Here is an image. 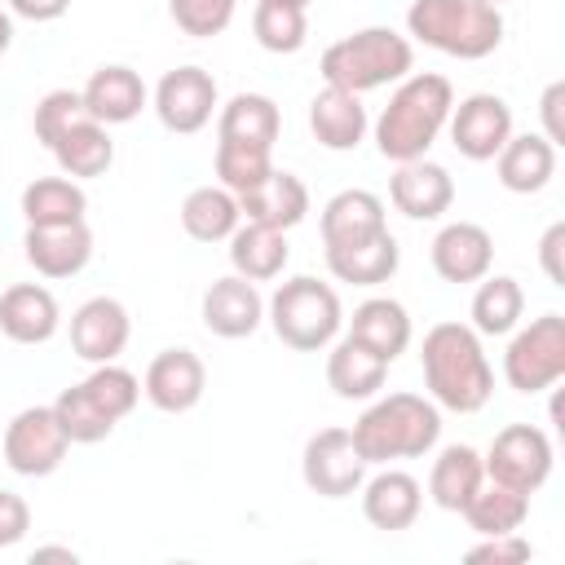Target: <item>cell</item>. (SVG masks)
Listing matches in <instances>:
<instances>
[{
    "mask_svg": "<svg viewBox=\"0 0 565 565\" xmlns=\"http://www.w3.org/2000/svg\"><path fill=\"white\" fill-rule=\"evenodd\" d=\"M424 384L437 406L455 415H472L494 393V366L481 349V335L463 322H437L419 344Z\"/></svg>",
    "mask_w": 565,
    "mask_h": 565,
    "instance_id": "6da1fadb",
    "label": "cell"
},
{
    "mask_svg": "<svg viewBox=\"0 0 565 565\" xmlns=\"http://www.w3.org/2000/svg\"><path fill=\"white\" fill-rule=\"evenodd\" d=\"M450 106H455V88H450L446 75H437V71L406 75L393 88V97L380 110V119H375V146H380V154L393 159V163L424 159L428 146L437 141V132L446 128Z\"/></svg>",
    "mask_w": 565,
    "mask_h": 565,
    "instance_id": "7a4b0ae2",
    "label": "cell"
},
{
    "mask_svg": "<svg viewBox=\"0 0 565 565\" xmlns=\"http://www.w3.org/2000/svg\"><path fill=\"white\" fill-rule=\"evenodd\" d=\"M349 433L366 463L424 459L441 437V415H437V402L419 393H388L371 402Z\"/></svg>",
    "mask_w": 565,
    "mask_h": 565,
    "instance_id": "3957f363",
    "label": "cell"
},
{
    "mask_svg": "<svg viewBox=\"0 0 565 565\" xmlns=\"http://www.w3.org/2000/svg\"><path fill=\"white\" fill-rule=\"evenodd\" d=\"M406 31L446 57L477 62L503 44V13L481 0H415L406 9Z\"/></svg>",
    "mask_w": 565,
    "mask_h": 565,
    "instance_id": "277c9868",
    "label": "cell"
},
{
    "mask_svg": "<svg viewBox=\"0 0 565 565\" xmlns=\"http://www.w3.org/2000/svg\"><path fill=\"white\" fill-rule=\"evenodd\" d=\"M411 62H415V49L406 35H397L393 26H362L335 44H327L318 71L331 88H344V93H371V88H384V84H397L411 75Z\"/></svg>",
    "mask_w": 565,
    "mask_h": 565,
    "instance_id": "5b68a950",
    "label": "cell"
},
{
    "mask_svg": "<svg viewBox=\"0 0 565 565\" xmlns=\"http://www.w3.org/2000/svg\"><path fill=\"white\" fill-rule=\"evenodd\" d=\"M269 327L274 335L296 349V353H318L340 335V296L331 282H318L313 274H296L287 282H278V291L269 296Z\"/></svg>",
    "mask_w": 565,
    "mask_h": 565,
    "instance_id": "8992f818",
    "label": "cell"
},
{
    "mask_svg": "<svg viewBox=\"0 0 565 565\" xmlns=\"http://www.w3.org/2000/svg\"><path fill=\"white\" fill-rule=\"evenodd\" d=\"M503 375L516 393H543L565 375V318L543 313L508 340Z\"/></svg>",
    "mask_w": 565,
    "mask_h": 565,
    "instance_id": "52a82bcc",
    "label": "cell"
},
{
    "mask_svg": "<svg viewBox=\"0 0 565 565\" xmlns=\"http://www.w3.org/2000/svg\"><path fill=\"white\" fill-rule=\"evenodd\" d=\"M481 468L490 481H503L521 494H534L552 477V437L534 424H508L503 433H494Z\"/></svg>",
    "mask_w": 565,
    "mask_h": 565,
    "instance_id": "ba28073f",
    "label": "cell"
},
{
    "mask_svg": "<svg viewBox=\"0 0 565 565\" xmlns=\"http://www.w3.org/2000/svg\"><path fill=\"white\" fill-rule=\"evenodd\" d=\"M71 437L62 433L53 406H26L4 428V463L18 477H49L62 468Z\"/></svg>",
    "mask_w": 565,
    "mask_h": 565,
    "instance_id": "9c48e42d",
    "label": "cell"
},
{
    "mask_svg": "<svg viewBox=\"0 0 565 565\" xmlns=\"http://www.w3.org/2000/svg\"><path fill=\"white\" fill-rule=\"evenodd\" d=\"M366 468L371 463L358 455L349 428H322V433H313L305 441V455H300V477L322 499H349L353 490H362Z\"/></svg>",
    "mask_w": 565,
    "mask_h": 565,
    "instance_id": "30bf717a",
    "label": "cell"
},
{
    "mask_svg": "<svg viewBox=\"0 0 565 565\" xmlns=\"http://www.w3.org/2000/svg\"><path fill=\"white\" fill-rule=\"evenodd\" d=\"M212 110H216V79L203 66H177L154 88V115L177 137L207 128Z\"/></svg>",
    "mask_w": 565,
    "mask_h": 565,
    "instance_id": "8fae6325",
    "label": "cell"
},
{
    "mask_svg": "<svg viewBox=\"0 0 565 565\" xmlns=\"http://www.w3.org/2000/svg\"><path fill=\"white\" fill-rule=\"evenodd\" d=\"M450 141L463 159L486 163L503 150V141L512 137V106L494 93H472L459 106H450Z\"/></svg>",
    "mask_w": 565,
    "mask_h": 565,
    "instance_id": "7c38bea8",
    "label": "cell"
},
{
    "mask_svg": "<svg viewBox=\"0 0 565 565\" xmlns=\"http://www.w3.org/2000/svg\"><path fill=\"white\" fill-rule=\"evenodd\" d=\"M203 388H207V366H203V358L194 349H163V353H154L150 366H146V380H141V393L163 415L194 411L203 402Z\"/></svg>",
    "mask_w": 565,
    "mask_h": 565,
    "instance_id": "4fadbf2b",
    "label": "cell"
},
{
    "mask_svg": "<svg viewBox=\"0 0 565 565\" xmlns=\"http://www.w3.org/2000/svg\"><path fill=\"white\" fill-rule=\"evenodd\" d=\"M128 335H132V322L115 296H93L71 313V349H75V358H84L93 366L115 362L124 353Z\"/></svg>",
    "mask_w": 565,
    "mask_h": 565,
    "instance_id": "5bb4252c",
    "label": "cell"
},
{
    "mask_svg": "<svg viewBox=\"0 0 565 565\" xmlns=\"http://www.w3.org/2000/svg\"><path fill=\"white\" fill-rule=\"evenodd\" d=\"M490 265H494V238L477 221H450L433 238V269H437V278H446L455 287L481 282L490 274Z\"/></svg>",
    "mask_w": 565,
    "mask_h": 565,
    "instance_id": "9a60e30c",
    "label": "cell"
},
{
    "mask_svg": "<svg viewBox=\"0 0 565 565\" xmlns=\"http://www.w3.org/2000/svg\"><path fill=\"white\" fill-rule=\"evenodd\" d=\"M388 199L411 221H437L455 203V181L433 159H406V163H397V172L388 181Z\"/></svg>",
    "mask_w": 565,
    "mask_h": 565,
    "instance_id": "2e32d148",
    "label": "cell"
},
{
    "mask_svg": "<svg viewBox=\"0 0 565 565\" xmlns=\"http://www.w3.org/2000/svg\"><path fill=\"white\" fill-rule=\"evenodd\" d=\"M26 260L44 278H75L93 260V230L84 221L71 225H26Z\"/></svg>",
    "mask_w": 565,
    "mask_h": 565,
    "instance_id": "e0dca14e",
    "label": "cell"
},
{
    "mask_svg": "<svg viewBox=\"0 0 565 565\" xmlns=\"http://www.w3.org/2000/svg\"><path fill=\"white\" fill-rule=\"evenodd\" d=\"M265 322V300L256 291V282L225 274L203 291V327L221 340H243Z\"/></svg>",
    "mask_w": 565,
    "mask_h": 565,
    "instance_id": "ac0fdd59",
    "label": "cell"
},
{
    "mask_svg": "<svg viewBox=\"0 0 565 565\" xmlns=\"http://www.w3.org/2000/svg\"><path fill=\"white\" fill-rule=\"evenodd\" d=\"M238 199V216L243 221H256V225H269V230H296L305 216H309V190L296 172H269L260 185L234 194Z\"/></svg>",
    "mask_w": 565,
    "mask_h": 565,
    "instance_id": "d6986e66",
    "label": "cell"
},
{
    "mask_svg": "<svg viewBox=\"0 0 565 565\" xmlns=\"http://www.w3.org/2000/svg\"><path fill=\"white\" fill-rule=\"evenodd\" d=\"M57 322H62V309L53 300L49 287L40 282H18L0 296V331L13 340V344H44L57 335Z\"/></svg>",
    "mask_w": 565,
    "mask_h": 565,
    "instance_id": "ffe728a7",
    "label": "cell"
},
{
    "mask_svg": "<svg viewBox=\"0 0 565 565\" xmlns=\"http://www.w3.org/2000/svg\"><path fill=\"white\" fill-rule=\"evenodd\" d=\"M384 230V199L371 190H340L322 207V247H353Z\"/></svg>",
    "mask_w": 565,
    "mask_h": 565,
    "instance_id": "44dd1931",
    "label": "cell"
},
{
    "mask_svg": "<svg viewBox=\"0 0 565 565\" xmlns=\"http://www.w3.org/2000/svg\"><path fill=\"white\" fill-rule=\"evenodd\" d=\"M424 508V490L411 472H397V468H384L375 472L371 481H362V512L375 530H411L415 516Z\"/></svg>",
    "mask_w": 565,
    "mask_h": 565,
    "instance_id": "7402d4cb",
    "label": "cell"
},
{
    "mask_svg": "<svg viewBox=\"0 0 565 565\" xmlns=\"http://www.w3.org/2000/svg\"><path fill=\"white\" fill-rule=\"evenodd\" d=\"M79 97H84V110L97 119V124H128V119H137L141 115V106H146V84H141V75L132 71V66H97L93 75H88V84L79 88Z\"/></svg>",
    "mask_w": 565,
    "mask_h": 565,
    "instance_id": "603a6c76",
    "label": "cell"
},
{
    "mask_svg": "<svg viewBox=\"0 0 565 565\" xmlns=\"http://www.w3.org/2000/svg\"><path fill=\"white\" fill-rule=\"evenodd\" d=\"M499 168V185L512 194H539L552 177H556V146L543 132H521L508 137L503 150L494 154Z\"/></svg>",
    "mask_w": 565,
    "mask_h": 565,
    "instance_id": "cb8c5ba5",
    "label": "cell"
},
{
    "mask_svg": "<svg viewBox=\"0 0 565 565\" xmlns=\"http://www.w3.org/2000/svg\"><path fill=\"white\" fill-rule=\"evenodd\" d=\"M309 128H313V141L327 146V150H353L362 137H366V106L358 93H344V88H322L313 102H309Z\"/></svg>",
    "mask_w": 565,
    "mask_h": 565,
    "instance_id": "d4e9b609",
    "label": "cell"
},
{
    "mask_svg": "<svg viewBox=\"0 0 565 565\" xmlns=\"http://www.w3.org/2000/svg\"><path fill=\"white\" fill-rule=\"evenodd\" d=\"M287 230H269L256 221H238V230L230 234V265L238 278L247 282H269L287 269Z\"/></svg>",
    "mask_w": 565,
    "mask_h": 565,
    "instance_id": "484cf974",
    "label": "cell"
},
{
    "mask_svg": "<svg viewBox=\"0 0 565 565\" xmlns=\"http://www.w3.org/2000/svg\"><path fill=\"white\" fill-rule=\"evenodd\" d=\"M384 375H388V362L380 353H371L366 344H358L353 335H344L331 353H327V384L335 397L344 402H366L384 388Z\"/></svg>",
    "mask_w": 565,
    "mask_h": 565,
    "instance_id": "4316f807",
    "label": "cell"
},
{
    "mask_svg": "<svg viewBox=\"0 0 565 565\" xmlns=\"http://www.w3.org/2000/svg\"><path fill=\"white\" fill-rule=\"evenodd\" d=\"M397 238L384 230L366 243H353V247H327V269L335 282H353V287H380L397 274Z\"/></svg>",
    "mask_w": 565,
    "mask_h": 565,
    "instance_id": "83f0119b",
    "label": "cell"
},
{
    "mask_svg": "<svg viewBox=\"0 0 565 565\" xmlns=\"http://www.w3.org/2000/svg\"><path fill=\"white\" fill-rule=\"evenodd\" d=\"M349 335H353L358 344H366L371 353H380L384 362H393V358L406 353V344H411V313H406L397 300H388V296H371V300H362V305L353 309Z\"/></svg>",
    "mask_w": 565,
    "mask_h": 565,
    "instance_id": "f1b7e54d",
    "label": "cell"
},
{
    "mask_svg": "<svg viewBox=\"0 0 565 565\" xmlns=\"http://www.w3.org/2000/svg\"><path fill=\"white\" fill-rule=\"evenodd\" d=\"M49 150H53L62 177H75V181H84V177H102V172L115 163V141H110L106 124H97L93 115L75 119Z\"/></svg>",
    "mask_w": 565,
    "mask_h": 565,
    "instance_id": "f546056e",
    "label": "cell"
},
{
    "mask_svg": "<svg viewBox=\"0 0 565 565\" xmlns=\"http://www.w3.org/2000/svg\"><path fill=\"white\" fill-rule=\"evenodd\" d=\"M278 128H282V115L265 93H234L216 115V141H247V146L274 150Z\"/></svg>",
    "mask_w": 565,
    "mask_h": 565,
    "instance_id": "4dcf8cb0",
    "label": "cell"
},
{
    "mask_svg": "<svg viewBox=\"0 0 565 565\" xmlns=\"http://www.w3.org/2000/svg\"><path fill=\"white\" fill-rule=\"evenodd\" d=\"M459 516H463L468 530H477L481 539H486V534H512V530H521L525 516H530V494H521V490H512V486H503V481L481 477V486L468 494V503H463Z\"/></svg>",
    "mask_w": 565,
    "mask_h": 565,
    "instance_id": "1f68e13d",
    "label": "cell"
},
{
    "mask_svg": "<svg viewBox=\"0 0 565 565\" xmlns=\"http://www.w3.org/2000/svg\"><path fill=\"white\" fill-rule=\"evenodd\" d=\"M238 199L234 190L225 185H199L185 194L181 203V230L194 238V243H221L238 230Z\"/></svg>",
    "mask_w": 565,
    "mask_h": 565,
    "instance_id": "d6a6232c",
    "label": "cell"
},
{
    "mask_svg": "<svg viewBox=\"0 0 565 565\" xmlns=\"http://www.w3.org/2000/svg\"><path fill=\"white\" fill-rule=\"evenodd\" d=\"M88 194L79 190L75 177H35L22 190V216L26 225H71L84 221Z\"/></svg>",
    "mask_w": 565,
    "mask_h": 565,
    "instance_id": "836d02e7",
    "label": "cell"
},
{
    "mask_svg": "<svg viewBox=\"0 0 565 565\" xmlns=\"http://www.w3.org/2000/svg\"><path fill=\"white\" fill-rule=\"evenodd\" d=\"M486 468H481V455L472 446H446L437 459H433V472H428V494L441 512H463L468 494L481 486Z\"/></svg>",
    "mask_w": 565,
    "mask_h": 565,
    "instance_id": "e575fe53",
    "label": "cell"
},
{
    "mask_svg": "<svg viewBox=\"0 0 565 565\" xmlns=\"http://www.w3.org/2000/svg\"><path fill=\"white\" fill-rule=\"evenodd\" d=\"M521 313H525L521 282L508 274H494V278L486 274L477 296H472V331L477 335H508V331H516Z\"/></svg>",
    "mask_w": 565,
    "mask_h": 565,
    "instance_id": "d590c367",
    "label": "cell"
},
{
    "mask_svg": "<svg viewBox=\"0 0 565 565\" xmlns=\"http://www.w3.org/2000/svg\"><path fill=\"white\" fill-rule=\"evenodd\" d=\"M53 415H57L62 433L71 437V446H93V441H106V437L115 433V419H110V415L88 397V388H84V384L62 388V393H57V402H53Z\"/></svg>",
    "mask_w": 565,
    "mask_h": 565,
    "instance_id": "8d00e7d4",
    "label": "cell"
},
{
    "mask_svg": "<svg viewBox=\"0 0 565 565\" xmlns=\"http://www.w3.org/2000/svg\"><path fill=\"white\" fill-rule=\"evenodd\" d=\"M252 35L269 53H296V49H305V35H309L305 9H291V4H278V0H260L256 13H252Z\"/></svg>",
    "mask_w": 565,
    "mask_h": 565,
    "instance_id": "74e56055",
    "label": "cell"
},
{
    "mask_svg": "<svg viewBox=\"0 0 565 565\" xmlns=\"http://www.w3.org/2000/svg\"><path fill=\"white\" fill-rule=\"evenodd\" d=\"M274 172V159L265 146H247V141H216V181L234 194L260 185Z\"/></svg>",
    "mask_w": 565,
    "mask_h": 565,
    "instance_id": "f35d334b",
    "label": "cell"
},
{
    "mask_svg": "<svg viewBox=\"0 0 565 565\" xmlns=\"http://www.w3.org/2000/svg\"><path fill=\"white\" fill-rule=\"evenodd\" d=\"M84 388H88V397L119 424L124 415H132L137 411V397H141V380L128 371V366H115V362H102V366H93V375L84 380Z\"/></svg>",
    "mask_w": 565,
    "mask_h": 565,
    "instance_id": "ab89813d",
    "label": "cell"
},
{
    "mask_svg": "<svg viewBox=\"0 0 565 565\" xmlns=\"http://www.w3.org/2000/svg\"><path fill=\"white\" fill-rule=\"evenodd\" d=\"M234 9H238V0H168L172 22H177L185 35H194V40L221 35V31L234 22Z\"/></svg>",
    "mask_w": 565,
    "mask_h": 565,
    "instance_id": "60d3db41",
    "label": "cell"
},
{
    "mask_svg": "<svg viewBox=\"0 0 565 565\" xmlns=\"http://www.w3.org/2000/svg\"><path fill=\"white\" fill-rule=\"evenodd\" d=\"M88 110H84V97L79 93H71V88H53V93H44L40 102H35V141L40 146H53L75 119H84Z\"/></svg>",
    "mask_w": 565,
    "mask_h": 565,
    "instance_id": "b9f144b4",
    "label": "cell"
},
{
    "mask_svg": "<svg viewBox=\"0 0 565 565\" xmlns=\"http://www.w3.org/2000/svg\"><path fill=\"white\" fill-rule=\"evenodd\" d=\"M530 556H534V547H530V539H521V530L486 534L477 547H468V561H494V565H521Z\"/></svg>",
    "mask_w": 565,
    "mask_h": 565,
    "instance_id": "7bdbcfd3",
    "label": "cell"
},
{
    "mask_svg": "<svg viewBox=\"0 0 565 565\" xmlns=\"http://www.w3.org/2000/svg\"><path fill=\"white\" fill-rule=\"evenodd\" d=\"M26 530H31V508H26V499L13 494V490H0V547L22 543Z\"/></svg>",
    "mask_w": 565,
    "mask_h": 565,
    "instance_id": "ee69618b",
    "label": "cell"
},
{
    "mask_svg": "<svg viewBox=\"0 0 565 565\" xmlns=\"http://www.w3.org/2000/svg\"><path fill=\"white\" fill-rule=\"evenodd\" d=\"M561 252H565V221L547 225V234H543V243H539V260H543V274H547L556 287H565V265H561Z\"/></svg>",
    "mask_w": 565,
    "mask_h": 565,
    "instance_id": "f6af8a7d",
    "label": "cell"
},
{
    "mask_svg": "<svg viewBox=\"0 0 565 565\" xmlns=\"http://www.w3.org/2000/svg\"><path fill=\"white\" fill-rule=\"evenodd\" d=\"M561 102H565V84L556 79V84H547V88H543V102H539V110H543V137H547L552 146H561V141H565V124H561Z\"/></svg>",
    "mask_w": 565,
    "mask_h": 565,
    "instance_id": "bcb514c9",
    "label": "cell"
},
{
    "mask_svg": "<svg viewBox=\"0 0 565 565\" xmlns=\"http://www.w3.org/2000/svg\"><path fill=\"white\" fill-rule=\"evenodd\" d=\"M9 9L18 18H26V22H53V18H62L71 9V0H9Z\"/></svg>",
    "mask_w": 565,
    "mask_h": 565,
    "instance_id": "7dc6e473",
    "label": "cell"
},
{
    "mask_svg": "<svg viewBox=\"0 0 565 565\" xmlns=\"http://www.w3.org/2000/svg\"><path fill=\"white\" fill-rule=\"evenodd\" d=\"M31 561H71V565H75V552H71V547H35Z\"/></svg>",
    "mask_w": 565,
    "mask_h": 565,
    "instance_id": "c3c4849f",
    "label": "cell"
},
{
    "mask_svg": "<svg viewBox=\"0 0 565 565\" xmlns=\"http://www.w3.org/2000/svg\"><path fill=\"white\" fill-rule=\"evenodd\" d=\"M9 44H13V18L0 9V57L9 53Z\"/></svg>",
    "mask_w": 565,
    "mask_h": 565,
    "instance_id": "681fc988",
    "label": "cell"
},
{
    "mask_svg": "<svg viewBox=\"0 0 565 565\" xmlns=\"http://www.w3.org/2000/svg\"><path fill=\"white\" fill-rule=\"evenodd\" d=\"M278 4H291V9H309L313 0H278Z\"/></svg>",
    "mask_w": 565,
    "mask_h": 565,
    "instance_id": "f907efd6",
    "label": "cell"
},
{
    "mask_svg": "<svg viewBox=\"0 0 565 565\" xmlns=\"http://www.w3.org/2000/svg\"><path fill=\"white\" fill-rule=\"evenodd\" d=\"M481 4H503V0H481Z\"/></svg>",
    "mask_w": 565,
    "mask_h": 565,
    "instance_id": "816d5d0a",
    "label": "cell"
}]
</instances>
